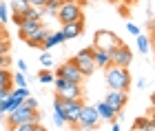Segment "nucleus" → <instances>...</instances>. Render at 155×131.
Listing matches in <instances>:
<instances>
[{
    "label": "nucleus",
    "mask_w": 155,
    "mask_h": 131,
    "mask_svg": "<svg viewBox=\"0 0 155 131\" xmlns=\"http://www.w3.org/2000/svg\"><path fill=\"white\" fill-rule=\"evenodd\" d=\"M104 80H107L109 89H115V91H129L131 87V73L126 67H117L111 65L104 69Z\"/></svg>",
    "instance_id": "obj_1"
},
{
    "label": "nucleus",
    "mask_w": 155,
    "mask_h": 131,
    "mask_svg": "<svg viewBox=\"0 0 155 131\" xmlns=\"http://www.w3.org/2000/svg\"><path fill=\"white\" fill-rule=\"evenodd\" d=\"M122 45V38L111 29H97L93 36V47L95 49H104V51H113Z\"/></svg>",
    "instance_id": "obj_2"
},
{
    "label": "nucleus",
    "mask_w": 155,
    "mask_h": 131,
    "mask_svg": "<svg viewBox=\"0 0 155 131\" xmlns=\"http://www.w3.org/2000/svg\"><path fill=\"white\" fill-rule=\"evenodd\" d=\"M55 18H58L62 25L80 20V18H84L82 16V5L78 2V0H60V9L55 13Z\"/></svg>",
    "instance_id": "obj_3"
},
{
    "label": "nucleus",
    "mask_w": 155,
    "mask_h": 131,
    "mask_svg": "<svg viewBox=\"0 0 155 131\" xmlns=\"http://www.w3.org/2000/svg\"><path fill=\"white\" fill-rule=\"evenodd\" d=\"M25 122H40V113L38 109H27L25 105H20L18 109L7 113V125L13 127V125H25Z\"/></svg>",
    "instance_id": "obj_4"
},
{
    "label": "nucleus",
    "mask_w": 155,
    "mask_h": 131,
    "mask_svg": "<svg viewBox=\"0 0 155 131\" xmlns=\"http://www.w3.org/2000/svg\"><path fill=\"white\" fill-rule=\"evenodd\" d=\"M53 85H55L58 98H62V100H78V98H82V85H78V82H69L64 78H55Z\"/></svg>",
    "instance_id": "obj_5"
},
{
    "label": "nucleus",
    "mask_w": 155,
    "mask_h": 131,
    "mask_svg": "<svg viewBox=\"0 0 155 131\" xmlns=\"http://www.w3.org/2000/svg\"><path fill=\"white\" fill-rule=\"evenodd\" d=\"M97 122H100V118H97L95 107L82 105L80 116H78V122H75V129H80V131H95L97 129Z\"/></svg>",
    "instance_id": "obj_6"
},
{
    "label": "nucleus",
    "mask_w": 155,
    "mask_h": 131,
    "mask_svg": "<svg viewBox=\"0 0 155 131\" xmlns=\"http://www.w3.org/2000/svg\"><path fill=\"white\" fill-rule=\"evenodd\" d=\"M55 78H64V80H69V82H78V85H82L84 76H82V71H80V69L75 67L73 58H71V60L62 62L58 69H55Z\"/></svg>",
    "instance_id": "obj_7"
},
{
    "label": "nucleus",
    "mask_w": 155,
    "mask_h": 131,
    "mask_svg": "<svg viewBox=\"0 0 155 131\" xmlns=\"http://www.w3.org/2000/svg\"><path fill=\"white\" fill-rule=\"evenodd\" d=\"M60 100H62V98H60ZM82 105H84L82 98H78V100H62V116H64L67 125L75 127V122H78V116H80Z\"/></svg>",
    "instance_id": "obj_8"
},
{
    "label": "nucleus",
    "mask_w": 155,
    "mask_h": 131,
    "mask_svg": "<svg viewBox=\"0 0 155 131\" xmlns=\"http://www.w3.org/2000/svg\"><path fill=\"white\" fill-rule=\"evenodd\" d=\"M111 62L117 65V67H126V69H129V65L133 62V51L122 42V45L117 47V49L111 51Z\"/></svg>",
    "instance_id": "obj_9"
},
{
    "label": "nucleus",
    "mask_w": 155,
    "mask_h": 131,
    "mask_svg": "<svg viewBox=\"0 0 155 131\" xmlns=\"http://www.w3.org/2000/svg\"><path fill=\"white\" fill-rule=\"evenodd\" d=\"M73 62L75 67L82 71V76L87 78V76H91L95 71V62H93V56H87V53H82V51H78L75 53V58H73Z\"/></svg>",
    "instance_id": "obj_10"
},
{
    "label": "nucleus",
    "mask_w": 155,
    "mask_h": 131,
    "mask_svg": "<svg viewBox=\"0 0 155 131\" xmlns=\"http://www.w3.org/2000/svg\"><path fill=\"white\" fill-rule=\"evenodd\" d=\"M107 105L113 109V111H122L124 105H126V100H129V96H126V91H115V89H109V93H107Z\"/></svg>",
    "instance_id": "obj_11"
},
{
    "label": "nucleus",
    "mask_w": 155,
    "mask_h": 131,
    "mask_svg": "<svg viewBox=\"0 0 155 131\" xmlns=\"http://www.w3.org/2000/svg\"><path fill=\"white\" fill-rule=\"evenodd\" d=\"M62 33H64V40H73L78 36L84 33V18L73 20V22H64L62 25Z\"/></svg>",
    "instance_id": "obj_12"
},
{
    "label": "nucleus",
    "mask_w": 155,
    "mask_h": 131,
    "mask_svg": "<svg viewBox=\"0 0 155 131\" xmlns=\"http://www.w3.org/2000/svg\"><path fill=\"white\" fill-rule=\"evenodd\" d=\"M95 111H97V118H100V122H113L117 120V111H113L109 105H107V100H100L95 105Z\"/></svg>",
    "instance_id": "obj_13"
},
{
    "label": "nucleus",
    "mask_w": 155,
    "mask_h": 131,
    "mask_svg": "<svg viewBox=\"0 0 155 131\" xmlns=\"http://www.w3.org/2000/svg\"><path fill=\"white\" fill-rule=\"evenodd\" d=\"M93 62H95V69H107L111 67V51H104V49H95L93 51Z\"/></svg>",
    "instance_id": "obj_14"
},
{
    "label": "nucleus",
    "mask_w": 155,
    "mask_h": 131,
    "mask_svg": "<svg viewBox=\"0 0 155 131\" xmlns=\"http://www.w3.org/2000/svg\"><path fill=\"white\" fill-rule=\"evenodd\" d=\"M47 36H49V31L45 29V25H42V27H38V29L31 33L29 38H25V42L29 45V47H42V42H45Z\"/></svg>",
    "instance_id": "obj_15"
},
{
    "label": "nucleus",
    "mask_w": 155,
    "mask_h": 131,
    "mask_svg": "<svg viewBox=\"0 0 155 131\" xmlns=\"http://www.w3.org/2000/svg\"><path fill=\"white\" fill-rule=\"evenodd\" d=\"M38 27H42V20H25V22L18 27V36L25 40V38H29Z\"/></svg>",
    "instance_id": "obj_16"
},
{
    "label": "nucleus",
    "mask_w": 155,
    "mask_h": 131,
    "mask_svg": "<svg viewBox=\"0 0 155 131\" xmlns=\"http://www.w3.org/2000/svg\"><path fill=\"white\" fill-rule=\"evenodd\" d=\"M60 42H64V33H62V31L49 33V36L45 38V42H42V49H45V51H49V49H51V47L60 45Z\"/></svg>",
    "instance_id": "obj_17"
},
{
    "label": "nucleus",
    "mask_w": 155,
    "mask_h": 131,
    "mask_svg": "<svg viewBox=\"0 0 155 131\" xmlns=\"http://www.w3.org/2000/svg\"><path fill=\"white\" fill-rule=\"evenodd\" d=\"M40 9H42V18L45 16H55L58 9H60V0H49L45 7H40Z\"/></svg>",
    "instance_id": "obj_18"
},
{
    "label": "nucleus",
    "mask_w": 155,
    "mask_h": 131,
    "mask_svg": "<svg viewBox=\"0 0 155 131\" xmlns=\"http://www.w3.org/2000/svg\"><path fill=\"white\" fill-rule=\"evenodd\" d=\"M149 125H151V116H140V118H135V120H133V127H131V131H144Z\"/></svg>",
    "instance_id": "obj_19"
},
{
    "label": "nucleus",
    "mask_w": 155,
    "mask_h": 131,
    "mask_svg": "<svg viewBox=\"0 0 155 131\" xmlns=\"http://www.w3.org/2000/svg\"><path fill=\"white\" fill-rule=\"evenodd\" d=\"M13 73L9 71V67H0V87H11L13 85Z\"/></svg>",
    "instance_id": "obj_20"
},
{
    "label": "nucleus",
    "mask_w": 155,
    "mask_h": 131,
    "mask_svg": "<svg viewBox=\"0 0 155 131\" xmlns=\"http://www.w3.org/2000/svg\"><path fill=\"white\" fill-rule=\"evenodd\" d=\"M29 7V0H11V13H25Z\"/></svg>",
    "instance_id": "obj_21"
},
{
    "label": "nucleus",
    "mask_w": 155,
    "mask_h": 131,
    "mask_svg": "<svg viewBox=\"0 0 155 131\" xmlns=\"http://www.w3.org/2000/svg\"><path fill=\"white\" fill-rule=\"evenodd\" d=\"M137 49H140V53H149V49H151V38L144 36V33H140V36H137Z\"/></svg>",
    "instance_id": "obj_22"
},
{
    "label": "nucleus",
    "mask_w": 155,
    "mask_h": 131,
    "mask_svg": "<svg viewBox=\"0 0 155 131\" xmlns=\"http://www.w3.org/2000/svg\"><path fill=\"white\" fill-rule=\"evenodd\" d=\"M38 80L42 82V85H51V82L55 80V73H51L49 69H42V71L38 73Z\"/></svg>",
    "instance_id": "obj_23"
},
{
    "label": "nucleus",
    "mask_w": 155,
    "mask_h": 131,
    "mask_svg": "<svg viewBox=\"0 0 155 131\" xmlns=\"http://www.w3.org/2000/svg\"><path fill=\"white\" fill-rule=\"evenodd\" d=\"M40 65H42V69H51V67H53V56H51L49 51H45V53L40 56Z\"/></svg>",
    "instance_id": "obj_24"
},
{
    "label": "nucleus",
    "mask_w": 155,
    "mask_h": 131,
    "mask_svg": "<svg viewBox=\"0 0 155 131\" xmlns=\"http://www.w3.org/2000/svg\"><path fill=\"white\" fill-rule=\"evenodd\" d=\"M11 80H13V85H16V87H27V76H25V71H16Z\"/></svg>",
    "instance_id": "obj_25"
},
{
    "label": "nucleus",
    "mask_w": 155,
    "mask_h": 131,
    "mask_svg": "<svg viewBox=\"0 0 155 131\" xmlns=\"http://www.w3.org/2000/svg\"><path fill=\"white\" fill-rule=\"evenodd\" d=\"M29 93H31V91H29L27 87H13V89H11V96H16V98H20V100H25Z\"/></svg>",
    "instance_id": "obj_26"
},
{
    "label": "nucleus",
    "mask_w": 155,
    "mask_h": 131,
    "mask_svg": "<svg viewBox=\"0 0 155 131\" xmlns=\"http://www.w3.org/2000/svg\"><path fill=\"white\" fill-rule=\"evenodd\" d=\"M38 122H25V125H13L9 127V131H33V127H36Z\"/></svg>",
    "instance_id": "obj_27"
},
{
    "label": "nucleus",
    "mask_w": 155,
    "mask_h": 131,
    "mask_svg": "<svg viewBox=\"0 0 155 131\" xmlns=\"http://www.w3.org/2000/svg\"><path fill=\"white\" fill-rule=\"evenodd\" d=\"M5 22H9V7L0 0V25H5Z\"/></svg>",
    "instance_id": "obj_28"
},
{
    "label": "nucleus",
    "mask_w": 155,
    "mask_h": 131,
    "mask_svg": "<svg viewBox=\"0 0 155 131\" xmlns=\"http://www.w3.org/2000/svg\"><path fill=\"white\" fill-rule=\"evenodd\" d=\"M53 125H55V127H60V129H62V127H64V125H67V120H64V116H62L60 111H53Z\"/></svg>",
    "instance_id": "obj_29"
},
{
    "label": "nucleus",
    "mask_w": 155,
    "mask_h": 131,
    "mask_svg": "<svg viewBox=\"0 0 155 131\" xmlns=\"http://www.w3.org/2000/svg\"><path fill=\"white\" fill-rule=\"evenodd\" d=\"M22 105H25L27 109H38V100L33 98V96H27V98L22 100Z\"/></svg>",
    "instance_id": "obj_30"
},
{
    "label": "nucleus",
    "mask_w": 155,
    "mask_h": 131,
    "mask_svg": "<svg viewBox=\"0 0 155 131\" xmlns=\"http://www.w3.org/2000/svg\"><path fill=\"white\" fill-rule=\"evenodd\" d=\"M9 49H11V45L7 40V36H0V53H9Z\"/></svg>",
    "instance_id": "obj_31"
},
{
    "label": "nucleus",
    "mask_w": 155,
    "mask_h": 131,
    "mask_svg": "<svg viewBox=\"0 0 155 131\" xmlns=\"http://www.w3.org/2000/svg\"><path fill=\"white\" fill-rule=\"evenodd\" d=\"M126 29H129V33H133V36H140V33H142V31H140V27L137 25H133V22H126Z\"/></svg>",
    "instance_id": "obj_32"
},
{
    "label": "nucleus",
    "mask_w": 155,
    "mask_h": 131,
    "mask_svg": "<svg viewBox=\"0 0 155 131\" xmlns=\"http://www.w3.org/2000/svg\"><path fill=\"white\" fill-rule=\"evenodd\" d=\"M9 65H11L9 53H0V67H9Z\"/></svg>",
    "instance_id": "obj_33"
},
{
    "label": "nucleus",
    "mask_w": 155,
    "mask_h": 131,
    "mask_svg": "<svg viewBox=\"0 0 155 131\" xmlns=\"http://www.w3.org/2000/svg\"><path fill=\"white\" fill-rule=\"evenodd\" d=\"M11 20H13V25H22L25 22V16H22V13H11Z\"/></svg>",
    "instance_id": "obj_34"
},
{
    "label": "nucleus",
    "mask_w": 155,
    "mask_h": 131,
    "mask_svg": "<svg viewBox=\"0 0 155 131\" xmlns=\"http://www.w3.org/2000/svg\"><path fill=\"white\" fill-rule=\"evenodd\" d=\"M9 93H11V87H0V100H5Z\"/></svg>",
    "instance_id": "obj_35"
},
{
    "label": "nucleus",
    "mask_w": 155,
    "mask_h": 131,
    "mask_svg": "<svg viewBox=\"0 0 155 131\" xmlns=\"http://www.w3.org/2000/svg\"><path fill=\"white\" fill-rule=\"evenodd\" d=\"M47 2H49V0H29V5H31V7H45Z\"/></svg>",
    "instance_id": "obj_36"
},
{
    "label": "nucleus",
    "mask_w": 155,
    "mask_h": 131,
    "mask_svg": "<svg viewBox=\"0 0 155 131\" xmlns=\"http://www.w3.org/2000/svg\"><path fill=\"white\" fill-rule=\"evenodd\" d=\"M111 125H113V127H111V131H122V127H120V120H113Z\"/></svg>",
    "instance_id": "obj_37"
},
{
    "label": "nucleus",
    "mask_w": 155,
    "mask_h": 131,
    "mask_svg": "<svg viewBox=\"0 0 155 131\" xmlns=\"http://www.w3.org/2000/svg\"><path fill=\"white\" fill-rule=\"evenodd\" d=\"M18 71H27V62L25 60H18Z\"/></svg>",
    "instance_id": "obj_38"
},
{
    "label": "nucleus",
    "mask_w": 155,
    "mask_h": 131,
    "mask_svg": "<svg viewBox=\"0 0 155 131\" xmlns=\"http://www.w3.org/2000/svg\"><path fill=\"white\" fill-rule=\"evenodd\" d=\"M33 131H47V129H45V127H42V125H40V122H38V125H36V127H33Z\"/></svg>",
    "instance_id": "obj_39"
},
{
    "label": "nucleus",
    "mask_w": 155,
    "mask_h": 131,
    "mask_svg": "<svg viewBox=\"0 0 155 131\" xmlns=\"http://www.w3.org/2000/svg\"><path fill=\"white\" fill-rule=\"evenodd\" d=\"M144 131H155V122H153V120H151V125H149V127H146V129H144Z\"/></svg>",
    "instance_id": "obj_40"
},
{
    "label": "nucleus",
    "mask_w": 155,
    "mask_h": 131,
    "mask_svg": "<svg viewBox=\"0 0 155 131\" xmlns=\"http://www.w3.org/2000/svg\"><path fill=\"white\" fill-rule=\"evenodd\" d=\"M5 118H7V113H5V109L0 107V120H5Z\"/></svg>",
    "instance_id": "obj_41"
},
{
    "label": "nucleus",
    "mask_w": 155,
    "mask_h": 131,
    "mask_svg": "<svg viewBox=\"0 0 155 131\" xmlns=\"http://www.w3.org/2000/svg\"><path fill=\"white\" fill-rule=\"evenodd\" d=\"M151 105H153V109H155V93H151Z\"/></svg>",
    "instance_id": "obj_42"
},
{
    "label": "nucleus",
    "mask_w": 155,
    "mask_h": 131,
    "mask_svg": "<svg viewBox=\"0 0 155 131\" xmlns=\"http://www.w3.org/2000/svg\"><path fill=\"white\" fill-rule=\"evenodd\" d=\"M0 36H7V31L2 29V25H0Z\"/></svg>",
    "instance_id": "obj_43"
},
{
    "label": "nucleus",
    "mask_w": 155,
    "mask_h": 131,
    "mask_svg": "<svg viewBox=\"0 0 155 131\" xmlns=\"http://www.w3.org/2000/svg\"><path fill=\"white\" fill-rule=\"evenodd\" d=\"M151 31H153V38H151V40H153V45H155V27H153V29H151Z\"/></svg>",
    "instance_id": "obj_44"
},
{
    "label": "nucleus",
    "mask_w": 155,
    "mask_h": 131,
    "mask_svg": "<svg viewBox=\"0 0 155 131\" xmlns=\"http://www.w3.org/2000/svg\"><path fill=\"white\" fill-rule=\"evenodd\" d=\"M151 120H153V122H155V109H153V116H151Z\"/></svg>",
    "instance_id": "obj_45"
},
{
    "label": "nucleus",
    "mask_w": 155,
    "mask_h": 131,
    "mask_svg": "<svg viewBox=\"0 0 155 131\" xmlns=\"http://www.w3.org/2000/svg\"><path fill=\"white\" fill-rule=\"evenodd\" d=\"M113 2H115V0H113Z\"/></svg>",
    "instance_id": "obj_46"
}]
</instances>
